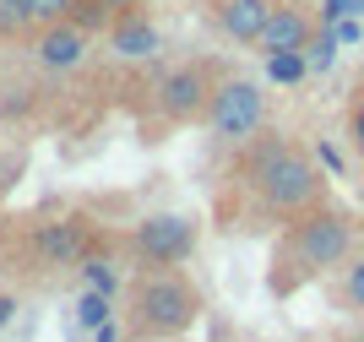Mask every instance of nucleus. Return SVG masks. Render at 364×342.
Returning a JSON list of instances; mask_svg holds the SVG:
<instances>
[{
	"instance_id": "1",
	"label": "nucleus",
	"mask_w": 364,
	"mask_h": 342,
	"mask_svg": "<svg viewBox=\"0 0 364 342\" xmlns=\"http://www.w3.org/2000/svg\"><path fill=\"white\" fill-rule=\"evenodd\" d=\"M245 174H250V185H256V196L267 201L272 212H283V218H304V212L321 207V174L316 164L304 158L294 141H283V136H267V141H256L250 147V158H245Z\"/></svg>"
},
{
	"instance_id": "2",
	"label": "nucleus",
	"mask_w": 364,
	"mask_h": 342,
	"mask_svg": "<svg viewBox=\"0 0 364 342\" xmlns=\"http://www.w3.org/2000/svg\"><path fill=\"white\" fill-rule=\"evenodd\" d=\"M201 315V294L196 283H185L174 272L152 267L131 283V331L147 342H164V337H180V331L196 326Z\"/></svg>"
},
{
	"instance_id": "3",
	"label": "nucleus",
	"mask_w": 364,
	"mask_h": 342,
	"mask_svg": "<svg viewBox=\"0 0 364 342\" xmlns=\"http://www.w3.org/2000/svg\"><path fill=\"white\" fill-rule=\"evenodd\" d=\"M353 255V218L337 207H316L304 212L289 234V261L310 277V272H332V267H348Z\"/></svg>"
},
{
	"instance_id": "4",
	"label": "nucleus",
	"mask_w": 364,
	"mask_h": 342,
	"mask_svg": "<svg viewBox=\"0 0 364 342\" xmlns=\"http://www.w3.org/2000/svg\"><path fill=\"white\" fill-rule=\"evenodd\" d=\"M196 245H201L196 218H180V212H158L131 234V250H136L141 267H174L185 255H196Z\"/></svg>"
},
{
	"instance_id": "5",
	"label": "nucleus",
	"mask_w": 364,
	"mask_h": 342,
	"mask_svg": "<svg viewBox=\"0 0 364 342\" xmlns=\"http://www.w3.org/2000/svg\"><path fill=\"white\" fill-rule=\"evenodd\" d=\"M267 119V92L256 82H218L213 104H207V125L223 141H250Z\"/></svg>"
},
{
	"instance_id": "6",
	"label": "nucleus",
	"mask_w": 364,
	"mask_h": 342,
	"mask_svg": "<svg viewBox=\"0 0 364 342\" xmlns=\"http://www.w3.org/2000/svg\"><path fill=\"white\" fill-rule=\"evenodd\" d=\"M213 92L218 87H213V76H207V65H180V71H168L158 82V109L174 125H191V119H207Z\"/></svg>"
},
{
	"instance_id": "7",
	"label": "nucleus",
	"mask_w": 364,
	"mask_h": 342,
	"mask_svg": "<svg viewBox=\"0 0 364 342\" xmlns=\"http://www.w3.org/2000/svg\"><path fill=\"white\" fill-rule=\"evenodd\" d=\"M87 255V223L65 218V223H44L33 234V261L38 267H76Z\"/></svg>"
},
{
	"instance_id": "8",
	"label": "nucleus",
	"mask_w": 364,
	"mask_h": 342,
	"mask_svg": "<svg viewBox=\"0 0 364 342\" xmlns=\"http://www.w3.org/2000/svg\"><path fill=\"white\" fill-rule=\"evenodd\" d=\"M277 0H218V28L240 44H261V33L272 22Z\"/></svg>"
},
{
	"instance_id": "9",
	"label": "nucleus",
	"mask_w": 364,
	"mask_h": 342,
	"mask_svg": "<svg viewBox=\"0 0 364 342\" xmlns=\"http://www.w3.org/2000/svg\"><path fill=\"white\" fill-rule=\"evenodd\" d=\"M87 55V28H76V22H55V28L38 33V60H44L49 71H76Z\"/></svg>"
},
{
	"instance_id": "10",
	"label": "nucleus",
	"mask_w": 364,
	"mask_h": 342,
	"mask_svg": "<svg viewBox=\"0 0 364 342\" xmlns=\"http://www.w3.org/2000/svg\"><path fill=\"white\" fill-rule=\"evenodd\" d=\"M109 49L120 60H152L164 49V38H158V28H152L147 16H120V22L109 28Z\"/></svg>"
},
{
	"instance_id": "11",
	"label": "nucleus",
	"mask_w": 364,
	"mask_h": 342,
	"mask_svg": "<svg viewBox=\"0 0 364 342\" xmlns=\"http://www.w3.org/2000/svg\"><path fill=\"white\" fill-rule=\"evenodd\" d=\"M310 38H316V28H310V16H304L299 6H277L267 33H261V49H267V55H277V49H304Z\"/></svg>"
},
{
	"instance_id": "12",
	"label": "nucleus",
	"mask_w": 364,
	"mask_h": 342,
	"mask_svg": "<svg viewBox=\"0 0 364 342\" xmlns=\"http://www.w3.org/2000/svg\"><path fill=\"white\" fill-rule=\"evenodd\" d=\"M267 76H272V82H283V87L304 82V76H310V60H304V49H277V55H267Z\"/></svg>"
},
{
	"instance_id": "13",
	"label": "nucleus",
	"mask_w": 364,
	"mask_h": 342,
	"mask_svg": "<svg viewBox=\"0 0 364 342\" xmlns=\"http://www.w3.org/2000/svg\"><path fill=\"white\" fill-rule=\"evenodd\" d=\"M337 44H343V38H337L332 28H321L316 38L304 44V60H310V71H332V60H337Z\"/></svg>"
},
{
	"instance_id": "14",
	"label": "nucleus",
	"mask_w": 364,
	"mask_h": 342,
	"mask_svg": "<svg viewBox=\"0 0 364 342\" xmlns=\"http://www.w3.org/2000/svg\"><path fill=\"white\" fill-rule=\"evenodd\" d=\"M76 0H28V16L33 28H55V22H71Z\"/></svg>"
},
{
	"instance_id": "15",
	"label": "nucleus",
	"mask_w": 364,
	"mask_h": 342,
	"mask_svg": "<svg viewBox=\"0 0 364 342\" xmlns=\"http://www.w3.org/2000/svg\"><path fill=\"white\" fill-rule=\"evenodd\" d=\"M76 321L87 331H98V326H109V294H98V288H87L82 294V304H76Z\"/></svg>"
},
{
	"instance_id": "16",
	"label": "nucleus",
	"mask_w": 364,
	"mask_h": 342,
	"mask_svg": "<svg viewBox=\"0 0 364 342\" xmlns=\"http://www.w3.org/2000/svg\"><path fill=\"white\" fill-rule=\"evenodd\" d=\"M343 304L364 310V255H348V267H343Z\"/></svg>"
},
{
	"instance_id": "17",
	"label": "nucleus",
	"mask_w": 364,
	"mask_h": 342,
	"mask_svg": "<svg viewBox=\"0 0 364 342\" xmlns=\"http://www.w3.org/2000/svg\"><path fill=\"white\" fill-rule=\"evenodd\" d=\"M82 272H87V288H98V294H114V288H120V272L109 267V261H98V255H82Z\"/></svg>"
},
{
	"instance_id": "18",
	"label": "nucleus",
	"mask_w": 364,
	"mask_h": 342,
	"mask_svg": "<svg viewBox=\"0 0 364 342\" xmlns=\"http://www.w3.org/2000/svg\"><path fill=\"white\" fill-rule=\"evenodd\" d=\"M33 16H28V0H0V33L11 38V33H28Z\"/></svg>"
},
{
	"instance_id": "19",
	"label": "nucleus",
	"mask_w": 364,
	"mask_h": 342,
	"mask_svg": "<svg viewBox=\"0 0 364 342\" xmlns=\"http://www.w3.org/2000/svg\"><path fill=\"white\" fill-rule=\"evenodd\" d=\"M348 141H353V152L364 158V98L353 104V114H348Z\"/></svg>"
},
{
	"instance_id": "20",
	"label": "nucleus",
	"mask_w": 364,
	"mask_h": 342,
	"mask_svg": "<svg viewBox=\"0 0 364 342\" xmlns=\"http://www.w3.org/2000/svg\"><path fill=\"white\" fill-rule=\"evenodd\" d=\"M11 315H16V299H11V294H0V326H6Z\"/></svg>"
},
{
	"instance_id": "21",
	"label": "nucleus",
	"mask_w": 364,
	"mask_h": 342,
	"mask_svg": "<svg viewBox=\"0 0 364 342\" xmlns=\"http://www.w3.org/2000/svg\"><path fill=\"white\" fill-rule=\"evenodd\" d=\"M114 337H120L114 326H98V331H92V342H114Z\"/></svg>"
},
{
	"instance_id": "22",
	"label": "nucleus",
	"mask_w": 364,
	"mask_h": 342,
	"mask_svg": "<svg viewBox=\"0 0 364 342\" xmlns=\"http://www.w3.org/2000/svg\"><path fill=\"white\" fill-rule=\"evenodd\" d=\"M104 6H136V0H104Z\"/></svg>"
},
{
	"instance_id": "23",
	"label": "nucleus",
	"mask_w": 364,
	"mask_h": 342,
	"mask_svg": "<svg viewBox=\"0 0 364 342\" xmlns=\"http://www.w3.org/2000/svg\"><path fill=\"white\" fill-rule=\"evenodd\" d=\"M359 98H364V82H359Z\"/></svg>"
}]
</instances>
